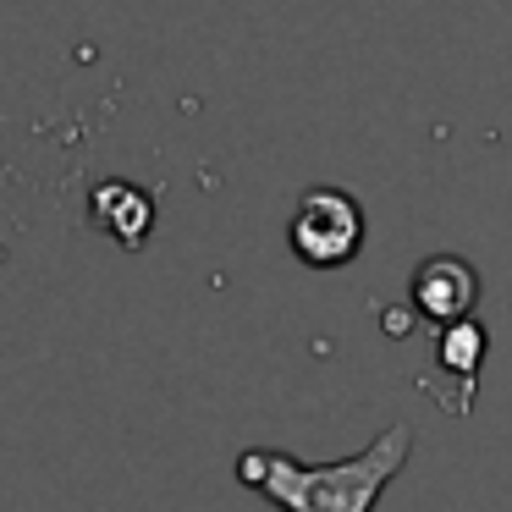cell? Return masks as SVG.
<instances>
[{
  "instance_id": "1",
  "label": "cell",
  "mask_w": 512,
  "mask_h": 512,
  "mask_svg": "<svg viewBox=\"0 0 512 512\" xmlns=\"http://www.w3.org/2000/svg\"><path fill=\"white\" fill-rule=\"evenodd\" d=\"M413 457V424H386L358 457L309 468L292 452H270V446H248L237 452V479L270 496L281 512H375L380 490L408 468Z\"/></svg>"
},
{
  "instance_id": "2",
  "label": "cell",
  "mask_w": 512,
  "mask_h": 512,
  "mask_svg": "<svg viewBox=\"0 0 512 512\" xmlns=\"http://www.w3.org/2000/svg\"><path fill=\"white\" fill-rule=\"evenodd\" d=\"M287 243L303 265L336 270L364 248V210H358L353 193H342V188H314V193H303L298 210H292Z\"/></svg>"
},
{
  "instance_id": "3",
  "label": "cell",
  "mask_w": 512,
  "mask_h": 512,
  "mask_svg": "<svg viewBox=\"0 0 512 512\" xmlns=\"http://www.w3.org/2000/svg\"><path fill=\"white\" fill-rule=\"evenodd\" d=\"M413 303H419V314H430V320H441V325L474 320V303H479L474 265H463V259H452V254L424 259V265L413 270Z\"/></svg>"
},
{
  "instance_id": "4",
  "label": "cell",
  "mask_w": 512,
  "mask_h": 512,
  "mask_svg": "<svg viewBox=\"0 0 512 512\" xmlns=\"http://www.w3.org/2000/svg\"><path fill=\"white\" fill-rule=\"evenodd\" d=\"M89 215L105 237H116L122 248H144L149 226H155V204L149 193H138L133 182H100L89 199Z\"/></svg>"
},
{
  "instance_id": "5",
  "label": "cell",
  "mask_w": 512,
  "mask_h": 512,
  "mask_svg": "<svg viewBox=\"0 0 512 512\" xmlns=\"http://www.w3.org/2000/svg\"><path fill=\"white\" fill-rule=\"evenodd\" d=\"M485 325L479 320H457V325H446L441 331V347H435V364L446 369V375H457V380H468L474 386V375H479V364H485Z\"/></svg>"
}]
</instances>
